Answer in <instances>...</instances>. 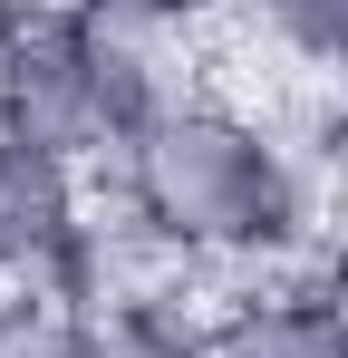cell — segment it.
<instances>
[{
  "label": "cell",
  "mask_w": 348,
  "mask_h": 358,
  "mask_svg": "<svg viewBox=\"0 0 348 358\" xmlns=\"http://www.w3.org/2000/svg\"><path fill=\"white\" fill-rule=\"evenodd\" d=\"M87 213H97V175L58 165L0 126V281H58Z\"/></svg>",
  "instance_id": "cell-1"
},
{
  "label": "cell",
  "mask_w": 348,
  "mask_h": 358,
  "mask_svg": "<svg viewBox=\"0 0 348 358\" xmlns=\"http://www.w3.org/2000/svg\"><path fill=\"white\" fill-rule=\"evenodd\" d=\"M213 358H348V271H261L213 310Z\"/></svg>",
  "instance_id": "cell-2"
},
{
  "label": "cell",
  "mask_w": 348,
  "mask_h": 358,
  "mask_svg": "<svg viewBox=\"0 0 348 358\" xmlns=\"http://www.w3.org/2000/svg\"><path fill=\"white\" fill-rule=\"evenodd\" d=\"M87 310L58 281H0V358H78Z\"/></svg>",
  "instance_id": "cell-3"
},
{
  "label": "cell",
  "mask_w": 348,
  "mask_h": 358,
  "mask_svg": "<svg viewBox=\"0 0 348 358\" xmlns=\"http://www.w3.org/2000/svg\"><path fill=\"white\" fill-rule=\"evenodd\" d=\"M78 358H213V320H87Z\"/></svg>",
  "instance_id": "cell-4"
},
{
  "label": "cell",
  "mask_w": 348,
  "mask_h": 358,
  "mask_svg": "<svg viewBox=\"0 0 348 358\" xmlns=\"http://www.w3.org/2000/svg\"><path fill=\"white\" fill-rule=\"evenodd\" d=\"M78 20L126 29V39H213L232 20V0H68Z\"/></svg>",
  "instance_id": "cell-5"
}]
</instances>
